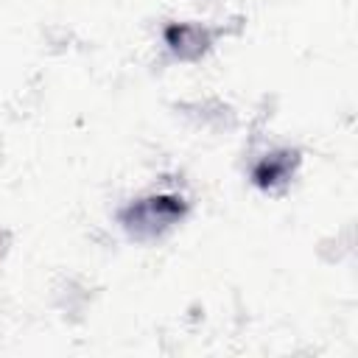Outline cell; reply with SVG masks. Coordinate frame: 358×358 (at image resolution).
I'll list each match as a JSON object with an SVG mask.
<instances>
[{"mask_svg": "<svg viewBox=\"0 0 358 358\" xmlns=\"http://www.w3.org/2000/svg\"><path fill=\"white\" fill-rule=\"evenodd\" d=\"M185 210L187 204L179 193H148L129 201L117 213V221L131 238L148 241V238H159L173 224H179L185 218Z\"/></svg>", "mask_w": 358, "mask_h": 358, "instance_id": "6da1fadb", "label": "cell"}, {"mask_svg": "<svg viewBox=\"0 0 358 358\" xmlns=\"http://www.w3.org/2000/svg\"><path fill=\"white\" fill-rule=\"evenodd\" d=\"M162 36H165V45L171 48V53L179 59H199L213 45L210 28L199 25V22H173L165 28Z\"/></svg>", "mask_w": 358, "mask_h": 358, "instance_id": "7a4b0ae2", "label": "cell"}, {"mask_svg": "<svg viewBox=\"0 0 358 358\" xmlns=\"http://www.w3.org/2000/svg\"><path fill=\"white\" fill-rule=\"evenodd\" d=\"M294 165H296V151L280 148V151L266 154V157L252 168V179H255L260 187H274V185L291 179Z\"/></svg>", "mask_w": 358, "mask_h": 358, "instance_id": "3957f363", "label": "cell"}, {"mask_svg": "<svg viewBox=\"0 0 358 358\" xmlns=\"http://www.w3.org/2000/svg\"><path fill=\"white\" fill-rule=\"evenodd\" d=\"M0 238H3V235H0ZM0 255H3V246H0Z\"/></svg>", "mask_w": 358, "mask_h": 358, "instance_id": "277c9868", "label": "cell"}]
</instances>
